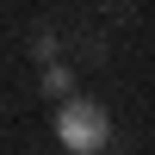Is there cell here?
<instances>
[{"instance_id":"obj_1","label":"cell","mask_w":155,"mask_h":155,"mask_svg":"<svg viewBox=\"0 0 155 155\" xmlns=\"http://www.w3.org/2000/svg\"><path fill=\"white\" fill-rule=\"evenodd\" d=\"M56 137H62L68 155H99L106 137H112V118L93 106V99H62L56 106Z\"/></svg>"},{"instance_id":"obj_2","label":"cell","mask_w":155,"mask_h":155,"mask_svg":"<svg viewBox=\"0 0 155 155\" xmlns=\"http://www.w3.org/2000/svg\"><path fill=\"white\" fill-rule=\"evenodd\" d=\"M44 99H56V106L74 99V74L62 68V62H44Z\"/></svg>"},{"instance_id":"obj_3","label":"cell","mask_w":155,"mask_h":155,"mask_svg":"<svg viewBox=\"0 0 155 155\" xmlns=\"http://www.w3.org/2000/svg\"><path fill=\"white\" fill-rule=\"evenodd\" d=\"M31 56H37V62H56V31H37V37H31Z\"/></svg>"}]
</instances>
